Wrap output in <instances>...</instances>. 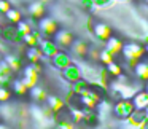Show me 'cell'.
Segmentation results:
<instances>
[{"instance_id": "1", "label": "cell", "mask_w": 148, "mask_h": 129, "mask_svg": "<svg viewBox=\"0 0 148 129\" xmlns=\"http://www.w3.org/2000/svg\"><path fill=\"white\" fill-rule=\"evenodd\" d=\"M143 53H145L143 46L138 45V43H126V45H123V48H121L123 58H124V61H127V64H129L131 69L138 62V59L143 56Z\"/></svg>"}, {"instance_id": "2", "label": "cell", "mask_w": 148, "mask_h": 129, "mask_svg": "<svg viewBox=\"0 0 148 129\" xmlns=\"http://www.w3.org/2000/svg\"><path fill=\"white\" fill-rule=\"evenodd\" d=\"M23 70V75H21V80L26 84L27 88H32L35 84H38L40 80V72H42V67L38 64H29L26 67L21 69Z\"/></svg>"}, {"instance_id": "3", "label": "cell", "mask_w": 148, "mask_h": 129, "mask_svg": "<svg viewBox=\"0 0 148 129\" xmlns=\"http://www.w3.org/2000/svg\"><path fill=\"white\" fill-rule=\"evenodd\" d=\"M0 40H3L5 43L10 45H23L24 35L19 34L14 24H8V26L2 27V34H0Z\"/></svg>"}, {"instance_id": "4", "label": "cell", "mask_w": 148, "mask_h": 129, "mask_svg": "<svg viewBox=\"0 0 148 129\" xmlns=\"http://www.w3.org/2000/svg\"><path fill=\"white\" fill-rule=\"evenodd\" d=\"M53 121H54V124H75L73 110H72L67 104H64V105H61L58 110L53 112Z\"/></svg>"}, {"instance_id": "5", "label": "cell", "mask_w": 148, "mask_h": 129, "mask_svg": "<svg viewBox=\"0 0 148 129\" xmlns=\"http://www.w3.org/2000/svg\"><path fill=\"white\" fill-rule=\"evenodd\" d=\"M134 105H132L131 99H123V100H118V102L113 104V108H112V113L116 116L118 119L124 121V119L129 118L132 112H134Z\"/></svg>"}, {"instance_id": "6", "label": "cell", "mask_w": 148, "mask_h": 129, "mask_svg": "<svg viewBox=\"0 0 148 129\" xmlns=\"http://www.w3.org/2000/svg\"><path fill=\"white\" fill-rule=\"evenodd\" d=\"M37 29L42 34L43 38H53V35H54L56 30H58V23H56L54 19H51V18L43 16L42 19L37 23Z\"/></svg>"}, {"instance_id": "7", "label": "cell", "mask_w": 148, "mask_h": 129, "mask_svg": "<svg viewBox=\"0 0 148 129\" xmlns=\"http://www.w3.org/2000/svg\"><path fill=\"white\" fill-rule=\"evenodd\" d=\"M49 62H51V65L54 69L62 70V69H65L67 65H70L72 62H73V58H72V56L65 51V49H59L54 56H51V58H49Z\"/></svg>"}, {"instance_id": "8", "label": "cell", "mask_w": 148, "mask_h": 129, "mask_svg": "<svg viewBox=\"0 0 148 129\" xmlns=\"http://www.w3.org/2000/svg\"><path fill=\"white\" fill-rule=\"evenodd\" d=\"M75 37L72 32H69V30H56V34L53 35V42L58 45L59 49H67L69 46L73 43Z\"/></svg>"}, {"instance_id": "9", "label": "cell", "mask_w": 148, "mask_h": 129, "mask_svg": "<svg viewBox=\"0 0 148 129\" xmlns=\"http://www.w3.org/2000/svg\"><path fill=\"white\" fill-rule=\"evenodd\" d=\"M37 46H38V49H40V53H42L43 58H48V59L51 58V56H54L56 53L59 51L58 45H56L51 38H42Z\"/></svg>"}, {"instance_id": "10", "label": "cell", "mask_w": 148, "mask_h": 129, "mask_svg": "<svg viewBox=\"0 0 148 129\" xmlns=\"http://www.w3.org/2000/svg\"><path fill=\"white\" fill-rule=\"evenodd\" d=\"M62 78H64L67 83H73V81H77V80H80L81 78V70H80V67H78V64L77 62H72L70 65H67L65 69H62Z\"/></svg>"}, {"instance_id": "11", "label": "cell", "mask_w": 148, "mask_h": 129, "mask_svg": "<svg viewBox=\"0 0 148 129\" xmlns=\"http://www.w3.org/2000/svg\"><path fill=\"white\" fill-rule=\"evenodd\" d=\"M91 32H92L100 42H105V40L112 35V29H110V26L105 23H92L91 24Z\"/></svg>"}, {"instance_id": "12", "label": "cell", "mask_w": 148, "mask_h": 129, "mask_svg": "<svg viewBox=\"0 0 148 129\" xmlns=\"http://www.w3.org/2000/svg\"><path fill=\"white\" fill-rule=\"evenodd\" d=\"M88 43L86 42H83V40H73V43H72L70 46H69V49H70V53L69 54L72 56V58H80V59H84V56H86V53H88Z\"/></svg>"}, {"instance_id": "13", "label": "cell", "mask_w": 148, "mask_h": 129, "mask_svg": "<svg viewBox=\"0 0 148 129\" xmlns=\"http://www.w3.org/2000/svg\"><path fill=\"white\" fill-rule=\"evenodd\" d=\"M147 115H148V110L147 108H135L134 112L129 115V118L124 119V123H126V124H129L131 128H138V126L142 124V121L147 118Z\"/></svg>"}, {"instance_id": "14", "label": "cell", "mask_w": 148, "mask_h": 129, "mask_svg": "<svg viewBox=\"0 0 148 129\" xmlns=\"http://www.w3.org/2000/svg\"><path fill=\"white\" fill-rule=\"evenodd\" d=\"M29 16H30V23H38L43 16H45V3L42 2H32L29 5Z\"/></svg>"}, {"instance_id": "15", "label": "cell", "mask_w": 148, "mask_h": 129, "mask_svg": "<svg viewBox=\"0 0 148 129\" xmlns=\"http://www.w3.org/2000/svg\"><path fill=\"white\" fill-rule=\"evenodd\" d=\"M100 121H102V118L97 115L96 110H86L83 113V119H81V123L86 124V128H89V129H96L100 124Z\"/></svg>"}, {"instance_id": "16", "label": "cell", "mask_w": 148, "mask_h": 129, "mask_svg": "<svg viewBox=\"0 0 148 129\" xmlns=\"http://www.w3.org/2000/svg\"><path fill=\"white\" fill-rule=\"evenodd\" d=\"M121 48H123V42H121V40H118L116 37L110 35L108 38L105 40V48H103V49L108 51L113 58H116L118 54H121Z\"/></svg>"}, {"instance_id": "17", "label": "cell", "mask_w": 148, "mask_h": 129, "mask_svg": "<svg viewBox=\"0 0 148 129\" xmlns=\"http://www.w3.org/2000/svg\"><path fill=\"white\" fill-rule=\"evenodd\" d=\"M131 102L134 108H148V93L145 89H140L131 97Z\"/></svg>"}, {"instance_id": "18", "label": "cell", "mask_w": 148, "mask_h": 129, "mask_svg": "<svg viewBox=\"0 0 148 129\" xmlns=\"http://www.w3.org/2000/svg\"><path fill=\"white\" fill-rule=\"evenodd\" d=\"M3 61L7 62L8 67H10L14 73L21 72V69H23V61H21V58L16 56V54H13V53H7V54H3Z\"/></svg>"}, {"instance_id": "19", "label": "cell", "mask_w": 148, "mask_h": 129, "mask_svg": "<svg viewBox=\"0 0 148 129\" xmlns=\"http://www.w3.org/2000/svg\"><path fill=\"white\" fill-rule=\"evenodd\" d=\"M29 96H30V99H34L37 104H43L45 102V99H46V91H45V88H42V86H38V84H35V86H32V88H29Z\"/></svg>"}, {"instance_id": "20", "label": "cell", "mask_w": 148, "mask_h": 129, "mask_svg": "<svg viewBox=\"0 0 148 129\" xmlns=\"http://www.w3.org/2000/svg\"><path fill=\"white\" fill-rule=\"evenodd\" d=\"M132 69H134V73L137 77V80H140V81L148 80V62H143V61L137 62Z\"/></svg>"}, {"instance_id": "21", "label": "cell", "mask_w": 148, "mask_h": 129, "mask_svg": "<svg viewBox=\"0 0 148 129\" xmlns=\"http://www.w3.org/2000/svg\"><path fill=\"white\" fill-rule=\"evenodd\" d=\"M26 59L30 64H38V62H42V53H40L38 46H27L26 48Z\"/></svg>"}, {"instance_id": "22", "label": "cell", "mask_w": 148, "mask_h": 129, "mask_svg": "<svg viewBox=\"0 0 148 129\" xmlns=\"http://www.w3.org/2000/svg\"><path fill=\"white\" fill-rule=\"evenodd\" d=\"M42 38H43L42 34H40L38 30H34V29H32L29 34H26V35H24L23 43H24V45H27V46H37Z\"/></svg>"}, {"instance_id": "23", "label": "cell", "mask_w": 148, "mask_h": 129, "mask_svg": "<svg viewBox=\"0 0 148 129\" xmlns=\"http://www.w3.org/2000/svg\"><path fill=\"white\" fill-rule=\"evenodd\" d=\"M72 86L69 88V89L72 91V93L75 94H84L88 89H89V81H86L84 78H80V80L73 81V83H70Z\"/></svg>"}, {"instance_id": "24", "label": "cell", "mask_w": 148, "mask_h": 129, "mask_svg": "<svg viewBox=\"0 0 148 129\" xmlns=\"http://www.w3.org/2000/svg\"><path fill=\"white\" fill-rule=\"evenodd\" d=\"M64 99H61L59 96H46L45 99V105L48 107L51 112H54V110H58L61 105H64Z\"/></svg>"}, {"instance_id": "25", "label": "cell", "mask_w": 148, "mask_h": 129, "mask_svg": "<svg viewBox=\"0 0 148 129\" xmlns=\"http://www.w3.org/2000/svg\"><path fill=\"white\" fill-rule=\"evenodd\" d=\"M11 89H13L14 94H18V96H24V94H27V91H29V88L26 86V84L23 83V80L21 78H16V80H11Z\"/></svg>"}, {"instance_id": "26", "label": "cell", "mask_w": 148, "mask_h": 129, "mask_svg": "<svg viewBox=\"0 0 148 129\" xmlns=\"http://www.w3.org/2000/svg\"><path fill=\"white\" fill-rule=\"evenodd\" d=\"M103 69H105L107 73H108L112 78H116L118 75H121V73H123V67L118 64V62H115V61H112L110 64H107Z\"/></svg>"}, {"instance_id": "27", "label": "cell", "mask_w": 148, "mask_h": 129, "mask_svg": "<svg viewBox=\"0 0 148 129\" xmlns=\"http://www.w3.org/2000/svg\"><path fill=\"white\" fill-rule=\"evenodd\" d=\"M5 16H7L8 23H11V24H16V23H19V21L23 19V14H21V11L16 10V8H10V10L5 13Z\"/></svg>"}, {"instance_id": "28", "label": "cell", "mask_w": 148, "mask_h": 129, "mask_svg": "<svg viewBox=\"0 0 148 129\" xmlns=\"http://www.w3.org/2000/svg\"><path fill=\"white\" fill-rule=\"evenodd\" d=\"M112 61H115V58H113L112 54H110L108 51H105V49H100L99 51V62H102L103 65L110 64Z\"/></svg>"}, {"instance_id": "29", "label": "cell", "mask_w": 148, "mask_h": 129, "mask_svg": "<svg viewBox=\"0 0 148 129\" xmlns=\"http://www.w3.org/2000/svg\"><path fill=\"white\" fill-rule=\"evenodd\" d=\"M10 97H11V89L8 86H0V102L2 104L8 102Z\"/></svg>"}, {"instance_id": "30", "label": "cell", "mask_w": 148, "mask_h": 129, "mask_svg": "<svg viewBox=\"0 0 148 129\" xmlns=\"http://www.w3.org/2000/svg\"><path fill=\"white\" fill-rule=\"evenodd\" d=\"M78 3H80V7L83 8V10H86V11H94L96 10V5H94L92 0H78Z\"/></svg>"}, {"instance_id": "31", "label": "cell", "mask_w": 148, "mask_h": 129, "mask_svg": "<svg viewBox=\"0 0 148 129\" xmlns=\"http://www.w3.org/2000/svg\"><path fill=\"white\" fill-rule=\"evenodd\" d=\"M94 5H96V8H107L110 7V5H113V2L115 0H92Z\"/></svg>"}, {"instance_id": "32", "label": "cell", "mask_w": 148, "mask_h": 129, "mask_svg": "<svg viewBox=\"0 0 148 129\" xmlns=\"http://www.w3.org/2000/svg\"><path fill=\"white\" fill-rule=\"evenodd\" d=\"M10 2H8V0H0V13H7L8 10H10Z\"/></svg>"}, {"instance_id": "33", "label": "cell", "mask_w": 148, "mask_h": 129, "mask_svg": "<svg viewBox=\"0 0 148 129\" xmlns=\"http://www.w3.org/2000/svg\"><path fill=\"white\" fill-rule=\"evenodd\" d=\"M7 53H10V46H8V43L0 40V54L3 56V54H7Z\"/></svg>"}, {"instance_id": "34", "label": "cell", "mask_w": 148, "mask_h": 129, "mask_svg": "<svg viewBox=\"0 0 148 129\" xmlns=\"http://www.w3.org/2000/svg\"><path fill=\"white\" fill-rule=\"evenodd\" d=\"M147 110H148V108H147ZM137 129H148V115H147V118H145L143 121H142V124L138 126Z\"/></svg>"}, {"instance_id": "35", "label": "cell", "mask_w": 148, "mask_h": 129, "mask_svg": "<svg viewBox=\"0 0 148 129\" xmlns=\"http://www.w3.org/2000/svg\"><path fill=\"white\" fill-rule=\"evenodd\" d=\"M38 2H42V3H49V2H53V0H38Z\"/></svg>"}, {"instance_id": "36", "label": "cell", "mask_w": 148, "mask_h": 129, "mask_svg": "<svg viewBox=\"0 0 148 129\" xmlns=\"http://www.w3.org/2000/svg\"><path fill=\"white\" fill-rule=\"evenodd\" d=\"M143 49H145V53L148 54V43H145V46H143Z\"/></svg>"}, {"instance_id": "37", "label": "cell", "mask_w": 148, "mask_h": 129, "mask_svg": "<svg viewBox=\"0 0 148 129\" xmlns=\"http://www.w3.org/2000/svg\"><path fill=\"white\" fill-rule=\"evenodd\" d=\"M145 83H147V84H145V91H147V93H148V80L145 81Z\"/></svg>"}, {"instance_id": "38", "label": "cell", "mask_w": 148, "mask_h": 129, "mask_svg": "<svg viewBox=\"0 0 148 129\" xmlns=\"http://www.w3.org/2000/svg\"><path fill=\"white\" fill-rule=\"evenodd\" d=\"M0 129H8V128H7L5 124H0Z\"/></svg>"}, {"instance_id": "39", "label": "cell", "mask_w": 148, "mask_h": 129, "mask_svg": "<svg viewBox=\"0 0 148 129\" xmlns=\"http://www.w3.org/2000/svg\"><path fill=\"white\" fill-rule=\"evenodd\" d=\"M2 27H3V26H2V24H0V34H2Z\"/></svg>"}]
</instances>
